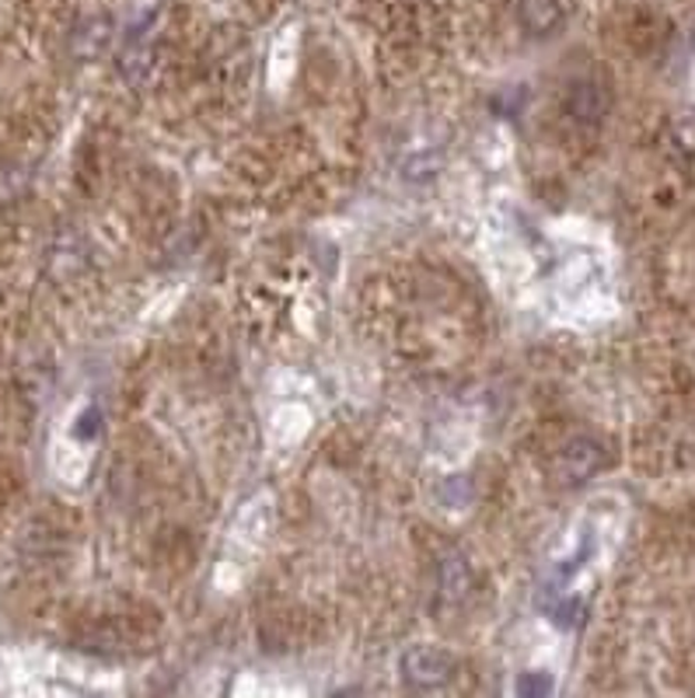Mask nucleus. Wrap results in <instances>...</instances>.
<instances>
[{
  "instance_id": "obj_4",
  "label": "nucleus",
  "mask_w": 695,
  "mask_h": 698,
  "mask_svg": "<svg viewBox=\"0 0 695 698\" xmlns=\"http://www.w3.org/2000/svg\"><path fill=\"white\" fill-rule=\"evenodd\" d=\"M605 109H608L605 91L598 84H590V81L574 84V88H569V94H566V112L574 116L577 122H590V127H594V122H602Z\"/></svg>"
},
{
  "instance_id": "obj_2",
  "label": "nucleus",
  "mask_w": 695,
  "mask_h": 698,
  "mask_svg": "<svg viewBox=\"0 0 695 698\" xmlns=\"http://www.w3.org/2000/svg\"><path fill=\"white\" fill-rule=\"evenodd\" d=\"M517 14H520V24L532 32V36H553L563 29V4L559 0H517Z\"/></svg>"
},
{
  "instance_id": "obj_3",
  "label": "nucleus",
  "mask_w": 695,
  "mask_h": 698,
  "mask_svg": "<svg viewBox=\"0 0 695 698\" xmlns=\"http://www.w3.org/2000/svg\"><path fill=\"white\" fill-rule=\"evenodd\" d=\"M602 461H605V455H602V447L594 443V440H574L563 451V476H566V482H584V479H590L594 471L602 468Z\"/></svg>"
},
{
  "instance_id": "obj_1",
  "label": "nucleus",
  "mask_w": 695,
  "mask_h": 698,
  "mask_svg": "<svg viewBox=\"0 0 695 698\" xmlns=\"http://www.w3.org/2000/svg\"><path fill=\"white\" fill-rule=\"evenodd\" d=\"M403 670L413 688H437L451 681L455 657L448 650H440V646H416V650L403 657Z\"/></svg>"
}]
</instances>
